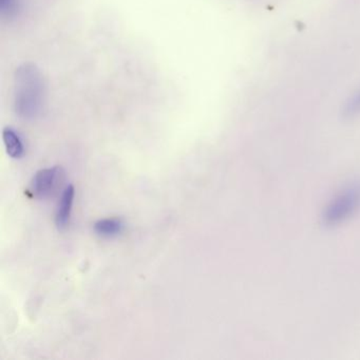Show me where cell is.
Instances as JSON below:
<instances>
[{
	"label": "cell",
	"mask_w": 360,
	"mask_h": 360,
	"mask_svg": "<svg viewBox=\"0 0 360 360\" xmlns=\"http://www.w3.org/2000/svg\"><path fill=\"white\" fill-rule=\"evenodd\" d=\"M18 0H0V9L6 15H13L18 10Z\"/></svg>",
	"instance_id": "ba28073f"
},
{
	"label": "cell",
	"mask_w": 360,
	"mask_h": 360,
	"mask_svg": "<svg viewBox=\"0 0 360 360\" xmlns=\"http://www.w3.org/2000/svg\"><path fill=\"white\" fill-rule=\"evenodd\" d=\"M65 180V172L60 166L39 170L31 180L29 193L35 199L52 197Z\"/></svg>",
	"instance_id": "3957f363"
},
{
	"label": "cell",
	"mask_w": 360,
	"mask_h": 360,
	"mask_svg": "<svg viewBox=\"0 0 360 360\" xmlns=\"http://www.w3.org/2000/svg\"><path fill=\"white\" fill-rule=\"evenodd\" d=\"M14 110L24 120L37 119L43 112L46 85L39 69L34 64L20 65L14 73Z\"/></svg>",
	"instance_id": "6da1fadb"
},
{
	"label": "cell",
	"mask_w": 360,
	"mask_h": 360,
	"mask_svg": "<svg viewBox=\"0 0 360 360\" xmlns=\"http://www.w3.org/2000/svg\"><path fill=\"white\" fill-rule=\"evenodd\" d=\"M4 143L6 150L12 159H20L25 155V145L22 136L12 127H6L3 130Z\"/></svg>",
	"instance_id": "5b68a950"
},
{
	"label": "cell",
	"mask_w": 360,
	"mask_h": 360,
	"mask_svg": "<svg viewBox=\"0 0 360 360\" xmlns=\"http://www.w3.org/2000/svg\"><path fill=\"white\" fill-rule=\"evenodd\" d=\"M94 229L101 237L115 238L123 233L125 223L119 218L101 219L94 223Z\"/></svg>",
	"instance_id": "8992f818"
},
{
	"label": "cell",
	"mask_w": 360,
	"mask_h": 360,
	"mask_svg": "<svg viewBox=\"0 0 360 360\" xmlns=\"http://www.w3.org/2000/svg\"><path fill=\"white\" fill-rule=\"evenodd\" d=\"M360 208V184L353 183L345 187L328 203L322 214L326 226L334 227L349 220Z\"/></svg>",
	"instance_id": "7a4b0ae2"
},
{
	"label": "cell",
	"mask_w": 360,
	"mask_h": 360,
	"mask_svg": "<svg viewBox=\"0 0 360 360\" xmlns=\"http://www.w3.org/2000/svg\"><path fill=\"white\" fill-rule=\"evenodd\" d=\"M360 115V89L354 92L343 105L342 117L353 119Z\"/></svg>",
	"instance_id": "52a82bcc"
},
{
	"label": "cell",
	"mask_w": 360,
	"mask_h": 360,
	"mask_svg": "<svg viewBox=\"0 0 360 360\" xmlns=\"http://www.w3.org/2000/svg\"><path fill=\"white\" fill-rule=\"evenodd\" d=\"M75 189L73 185H68L65 188L58 203L56 214V224L58 231H65L70 224L71 212H72L73 202H75Z\"/></svg>",
	"instance_id": "277c9868"
}]
</instances>
